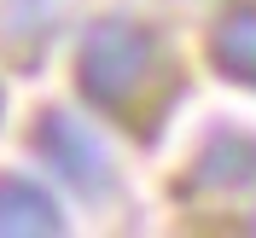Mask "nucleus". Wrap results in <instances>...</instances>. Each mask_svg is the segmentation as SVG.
I'll return each instance as SVG.
<instances>
[{
	"label": "nucleus",
	"instance_id": "1",
	"mask_svg": "<svg viewBox=\"0 0 256 238\" xmlns=\"http://www.w3.org/2000/svg\"><path fill=\"white\" fill-rule=\"evenodd\" d=\"M76 87L99 116L140 128L175 93V64L163 35L140 17H99L76 41Z\"/></svg>",
	"mask_w": 256,
	"mask_h": 238
},
{
	"label": "nucleus",
	"instance_id": "2",
	"mask_svg": "<svg viewBox=\"0 0 256 238\" xmlns=\"http://www.w3.org/2000/svg\"><path fill=\"white\" fill-rule=\"evenodd\" d=\"M35 157L47 163L82 204H105L116 192V163L105 151V140L70 111H41L35 116Z\"/></svg>",
	"mask_w": 256,
	"mask_h": 238
},
{
	"label": "nucleus",
	"instance_id": "3",
	"mask_svg": "<svg viewBox=\"0 0 256 238\" xmlns=\"http://www.w3.org/2000/svg\"><path fill=\"white\" fill-rule=\"evenodd\" d=\"M64 204L52 198L41 180L6 169L0 175V238H52L64 233Z\"/></svg>",
	"mask_w": 256,
	"mask_h": 238
},
{
	"label": "nucleus",
	"instance_id": "4",
	"mask_svg": "<svg viewBox=\"0 0 256 238\" xmlns=\"http://www.w3.org/2000/svg\"><path fill=\"white\" fill-rule=\"evenodd\" d=\"M216 76H227L233 87H256V0H233L204 41Z\"/></svg>",
	"mask_w": 256,
	"mask_h": 238
},
{
	"label": "nucleus",
	"instance_id": "5",
	"mask_svg": "<svg viewBox=\"0 0 256 238\" xmlns=\"http://www.w3.org/2000/svg\"><path fill=\"white\" fill-rule=\"evenodd\" d=\"M192 186H210V192H244L256 186V134L244 128H216L192 163Z\"/></svg>",
	"mask_w": 256,
	"mask_h": 238
},
{
	"label": "nucleus",
	"instance_id": "6",
	"mask_svg": "<svg viewBox=\"0 0 256 238\" xmlns=\"http://www.w3.org/2000/svg\"><path fill=\"white\" fill-rule=\"evenodd\" d=\"M0 116H6V93H0Z\"/></svg>",
	"mask_w": 256,
	"mask_h": 238
},
{
	"label": "nucleus",
	"instance_id": "7",
	"mask_svg": "<svg viewBox=\"0 0 256 238\" xmlns=\"http://www.w3.org/2000/svg\"><path fill=\"white\" fill-rule=\"evenodd\" d=\"M250 227H256V221H250Z\"/></svg>",
	"mask_w": 256,
	"mask_h": 238
}]
</instances>
